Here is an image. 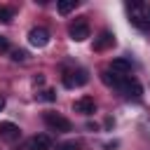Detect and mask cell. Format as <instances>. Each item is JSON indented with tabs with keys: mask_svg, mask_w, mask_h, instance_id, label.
Returning <instances> with one entry per match:
<instances>
[{
	"mask_svg": "<svg viewBox=\"0 0 150 150\" xmlns=\"http://www.w3.org/2000/svg\"><path fill=\"white\" fill-rule=\"evenodd\" d=\"M42 120H45V124H47L52 131H56V134H68V131L73 129L70 120L63 117V115H59V112H45Z\"/></svg>",
	"mask_w": 150,
	"mask_h": 150,
	"instance_id": "1",
	"label": "cell"
},
{
	"mask_svg": "<svg viewBox=\"0 0 150 150\" xmlns=\"http://www.w3.org/2000/svg\"><path fill=\"white\" fill-rule=\"evenodd\" d=\"M120 91H122V96L129 98V101H141V98H143V87H141V82H138L136 77H127V80L122 82Z\"/></svg>",
	"mask_w": 150,
	"mask_h": 150,
	"instance_id": "2",
	"label": "cell"
},
{
	"mask_svg": "<svg viewBox=\"0 0 150 150\" xmlns=\"http://www.w3.org/2000/svg\"><path fill=\"white\" fill-rule=\"evenodd\" d=\"M87 82H89V75H87V70H84V68L70 70V73H66V75H63V84H66L68 89H73V87H82V84H87Z\"/></svg>",
	"mask_w": 150,
	"mask_h": 150,
	"instance_id": "3",
	"label": "cell"
},
{
	"mask_svg": "<svg viewBox=\"0 0 150 150\" xmlns=\"http://www.w3.org/2000/svg\"><path fill=\"white\" fill-rule=\"evenodd\" d=\"M68 35H70V40H75V42H82V40H87V38L91 35V28H89V23H87L84 19H80V21H75V23L70 26Z\"/></svg>",
	"mask_w": 150,
	"mask_h": 150,
	"instance_id": "4",
	"label": "cell"
},
{
	"mask_svg": "<svg viewBox=\"0 0 150 150\" xmlns=\"http://www.w3.org/2000/svg\"><path fill=\"white\" fill-rule=\"evenodd\" d=\"M28 42H30L33 47H47V42H49V30L42 28V26L30 28V30H28Z\"/></svg>",
	"mask_w": 150,
	"mask_h": 150,
	"instance_id": "5",
	"label": "cell"
},
{
	"mask_svg": "<svg viewBox=\"0 0 150 150\" xmlns=\"http://www.w3.org/2000/svg\"><path fill=\"white\" fill-rule=\"evenodd\" d=\"M73 110L75 112H80V115H94L96 112V101L91 98V96H80L75 103H73Z\"/></svg>",
	"mask_w": 150,
	"mask_h": 150,
	"instance_id": "6",
	"label": "cell"
},
{
	"mask_svg": "<svg viewBox=\"0 0 150 150\" xmlns=\"http://www.w3.org/2000/svg\"><path fill=\"white\" fill-rule=\"evenodd\" d=\"M0 138L7 141V143H14V141L21 138V129L14 122H0Z\"/></svg>",
	"mask_w": 150,
	"mask_h": 150,
	"instance_id": "7",
	"label": "cell"
},
{
	"mask_svg": "<svg viewBox=\"0 0 150 150\" xmlns=\"http://www.w3.org/2000/svg\"><path fill=\"white\" fill-rule=\"evenodd\" d=\"M112 45H115V35H112L110 30H101L98 38L94 40V52H105V49L112 47Z\"/></svg>",
	"mask_w": 150,
	"mask_h": 150,
	"instance_id": "8",
	"label": "cell"
},
{
	"mask_svg": "<svg viewBox=\"0 0 150 150\" xmlns=\"http://www.w3.org/2000/svg\"><path fill=\"white\" fill-rule=\"evenodd\" d=\"M127 77H129V75H117V73H112L110 68H108V70H101V80H103L108 87L117 89V91H120V87H122V82H124Z\"/></svg>",
	"mask_w": 150,
	"mask_h": 150,
	"instance_id": "9",
	"label": "cell"
},
{
	"mask_svg": "<svg viewBox=\"0 0 150 150\" xmlns=\"http://www.w3.org/2000/svg\"><path fill=\"white\" fill-rule=\"evenodd\" d=\"M110 70L117 73V75H129L131 73V61L124 59V56H117V59L110 61Z\"/></svg>",
	"mask_w": 150,
	"mask_h": 150,
	"instance_id": "10",
	"label": "cell"
},
{
	"mask_svg": "<svg viewBox=\"0 0 150 150\" xmlns=\"http://www.w3.org/2000/svg\"><path fill=\"white\" fill-rule=\"evenodd\" d=\"M28 150H52V141L47 134H38L28 141Z\"/></svg>",
	"mask_w": 150,
	"mask_h": 150,
	"instance_id": "11",
	"label": "cell"
},
{
	"mask_svg": "<svg viewBox=\"0 0 150 150\" xmlns=\"http://www.w3.org/2000/svg\"><path fill=\"white\" fill-rule=\"evenodd\" d=\"M75 7H77V0H59V2H56L59 14H63V16H66V14H70Z\"/></svg>",
	"mask_w": 150,
	"mask_h": 150,
	"instance_id": "12",
	"label": "cell"
},
{
	"mask_svg": "<svg viewBox=\"0 0 150 150\" xmlns=\"http://www.w3.org/2000/svg\"><path fill=\"white\" fill-rule=\"evenodd\" d=\"M14 19V9L12 7H0V23H9Z\"/></svg>",
	"mask_w": 150,
	"mask_h": 150,
	"instance_id": "13",
	"label": "cell"
},
{
	"mask_svg": "<svg viewBox=\"0 0 150 150\" xmlns=\"http://www.w3.org/2000/svg\"><path fill=\"white\" fill-rule=\"evenodd\" d=\"M56 150H80V143L77 141H63V143H56Z\"/></svg>",
	"mask_w": 150,
	"mask_h": 150,
	"instance_id": "14",
	"label": "cell"
},
{
	"mask_svg": "<svg viewBox=\"0 0 150 150\" xmlns=\"http://www.w3.org/2000/svg\"><path fill=\"white\" fill-rule=\"evenodd\" d=\"M38 98H40V101H56V94H54L52 89H45V91L38 94Z\"/></svg>",
	"mask_w": 150,
	"mask_h": 150,
	"instance_id": "15",
	"label": "cell"
},
{
	"mask_svg": "<svg viewBox=\"0 0 150 150\" xmlns=\"http://www.w3.org/2000/svg\"><path fill=\"white\" fill-rule=\"evenodd\" d=\"M12 59L14 61H26L28 59V52L26 49H16V52H12Z\"/></svg>",
	"mask_w": 150,
	"mask_h": 150,
	"instance_id": "16",
	"label": "cell"
},
{
	"mask_svg": "<svg viewBox=\"0 0 150 150\" xmlns=\"http://www.w3.org/2000/svg\"><path fill=\"white\" fill-rule=\"evenodd\" d=\"M5 52H9V40L5 35H0V54H5Z\"/></svg>",
	"mask_w": 150,
	"mask_h": 150,
	"instance_id": "17",
	"label": "cell"
},
{
	"mask_svg": "<svg viewBox=\"0 0 150 150\" xmlns=\"http://www.w3.org/2000/svg\"><path fill=\"white\" fill-rule=\"evenodd\" d=\"M42 82H45V77H42V75H38V77L33 80V84H35V87H38V84H42Z\"/></svg>",
	"mask_w": 150,
	"mask_h": 150,
	"instance_id": "18",
	"label": "cell"
},
{
	"mask_svg": "<svg viewBox=\"0 0 150 150\" xmlns=\"http://www.w3.org/2000/svg\"><path fill=\"white\" fill-rule=\"evenodd\" d=\"M5 103H7V98H5V94H0V112H2V108H5Z\"/></svg>",
	"mask_w": 150,
	"mask_h": 150,
	"instance_id": "19",
	"label": "cell"
},
{
	"mask_svg": "<svg viewBox=\"0 0 150 150\" xmlns=\"http://www.w3.org/2000/svg\"><path fill=\"white\" fill-rule=\"evenodd\" d=\"M145 16H148V21H150V7H148V12H145Z\"/></svg>",
	"mask_w": 150,
	"mask_h": 150,
	"instance_id": "20",
	"label": "cell"
}]
</instances>
